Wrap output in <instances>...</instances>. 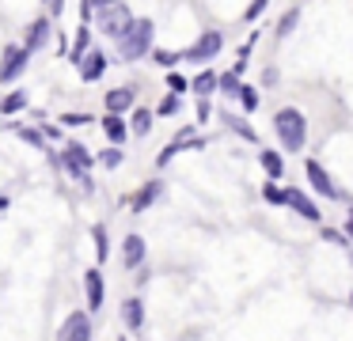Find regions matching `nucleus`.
<instances>
[{
    "instance_id": "1",
    "label": "nucleus",
    "mask_w": 353,
    "mask_h": 341,
    "mask_svg": "<svg viewBox=\"0 0 353 341\" xmlns=\"http://www.w3.org/2000/svg\"><path fill=\"white\" fill-rule=\"evenodd\" d=\"M274 133L281 141L285 152H304V141H307V121L296 106H281L274 114Z\"/></svg>"
},
{
    "instance_id": "2",
    "label": "nucleus",
    "mask_w": 353,
    "mask_h": 341,
    "mask_svg": "<svg viewBox=\"0 0 353 341\" xmlns=\"http://www.w3.org/2000/svg\"><path fill=\"white\" fill-rule=\"evenodd\" d=\"M152 38H156V23L152 19H133L130 30L122 38H114L118 57L122 61H141L145 53H152Z\"/></svg>"
},
{
    "instance_id": "3",
    "label": "nucleus",
    "mask_w": 353,
    "mask_h": 341,
    "mask_svg": "<svg viewBox=\"0 0 353 341\" xmlns=\"http://www.w3.org/2000/svg\"><path fill=\"white\" fill-rule=\"evenodd\" d=\"M133 19H137V15L130 12V4H125V0H107V4L95 8V23H99V30L107 38H122L125 30H130Z\"/></svg>"
},
{
    "instance_id": "4",
    "label": "nucleus",
    "mask_w": 353,
    "mask_h": 341,
    "mask_svg": "<svg viewBox=\"0 0 353 341\" xmlns=\"http://www.w3.org/2000/svg\"><path fill=\"white\" fill-rule=\"evenodd\" d=\"M221 50H224V34H221V30H201V34L183 50V61H190V65H205V61L221 57Z\"/></svg>"
},
{
    "instance_id": "5",
    "label": "nucleus",
    "mask_w": 353,
    "mask_h": 341,
    "mask_svg": "<svg viewBox=\"0 0 353 341\" xmlns=\"http://www.w3.org/2000/svg\"><path fill=\"white\" fill-rule=\"evenodd\" d=\"M304 174H307V182H312V189H315L319 197H327V201H345V194L334 186V178L323 171L319 159H304Z\"/></svg>"
},
{
    "instance_id": "6",
    "label": "nucleus",
    "mask_w": 353,
    "mask_h": 341,
    "mask_svg": "<svg viewBox=\"0 0 353 341\" xmlns=\"http://www.w3.org/2000/svg\"><path fill=\"white\" fill-rule=\"evenodd\" d=\"M92 163H95V156H92V152H88L80 141H69V144H65V152H61V167H65V171H69L77 182L84 178L88 171H92Z\"/></svg>"
},
{
    "instance_id": "7",
    "label": "nucleus",
    "mask_w": 353,
    "mask_h": 341,
    "mask_svg": "<svg viewBox=\"0 0 353 341\" xmlns=\"http://www.w3.org/2000/svg\"><path fill=\"white\" fill-rule=\"evenodd\" d=\"M95 326H92V311H72L57 330V341H92Z\"/></svg>"
},
{
    "instance_id": "8",
    "label": "nucleus",
    "mask_w": 353,
    "mask_h": 341,
    "mask_svg": "<svg viewBox=\"0 0 353 341\" xmlns=\"http://www.w3.org/2000/svg\"><path fill=\"white\" fill-rule=\"evenodd\" d=\"M27 57H31L27 45H8V50H4V61H0V83L16 80V76L27 68Z\"/></svg>"
},
{
    "instance_id": "9",
    "label": "nucleus",
    "mask_w": 353,
    "mask_h": 341,
    "mask_svg": "<svg viewBox=\"0 0 353 341\" xmlns=\"http://www.w3.org/2000/svg\"><path fill=\"white\" fill-rule=\"evenodd\" d=\"M285 205H289L296 216H304V220H312V224H319L323 220V212H319V205L312 201V197L304 194V189H296V186H289L285 189Z\"/></svg>"
},
{
    "instance_id": "10",
    "label": "nucleus",
    "mask_w": 353,
    "mask_h": 341,
    "mask_svg": "<svg viewBox=\"0 0 353 341\" xmlns=\"http://www.w3.org/2000/svg\"><path fill=\"white\" fill-rule=\"evenodd\" d=\"M84 296H88V311H103V300H107V285H103V273L99 269H88L84 273Z\"/></svg>"
},
{
    "instance_id": "11",
    "label": "nucleus",
    "mask_w": 353,
    "mask_h": 341,
    "mask_svg": "<svg viewBox=\"0 0 353 341\" xmlns=\"http://www.w3.org/2000/svg\"><path fill=\"white\" fill-rule=\"evenodd\" d=\"M107 53L103 50H88V57L80 61V80L84 83H95V80H103V72H107Z\"/></svg>"
},
{
    "instance_id": "12",
    "label": "nucleus",
    "mask_w": 353,
    "mask_h": 341,
    "mask_svg": "<svg viewBox=\"0 0 353 341\" xmlns=\"http://www.w3.org/2000/svg\"><path fill=\"white\" fill-rule=\"evenodd\" d=\"M145 239H141V235H125L122 239V265L125 269H141V265H145Z\"/></svg>"
},
{
    "instance_id": "13",
    "label": "nucleus",
    "mask_w": 353,
    "mask_h": 341,
    "mask_svg": "<svg viewBox=\"0 0 353 341\" xmlns=\"http://www.w3.org/2000/svg\"><path fill=\"white\" fill-rule=\"evenodd\" d=\"M160 194H163V182L160 178H152V182H145V186L137 189V194H133V201H130V209L133 212H145L148 205H156L160 201Z\"/></svg>"
},
{
    "instance_id": "14",
    "label": "nucleus",
    "mask_w": 353,
    "mask_h": 341,
    "mask_svg": "<svg viewBox=\"0 0 353 341\" xmlns=\"http://www.w3.org/2000/svg\"><path fill=\"white\" fill-rule=\"evenodd\" d=\"M137 91L133 87H114L107 91V114H125V110H137Z\"/></svg>"
},
{
    "instance_id": "15",
    "label": "nucleus",
    "mask_w": 353,
    "mask_h": 341,
    "mask_svg": "<svg viewBox=\"0 0 353 341\" xmlns=\"http://www.w3.org/2000/svg\"><path fill=\"white\" fill-rule=\"evenodd\" d=\"M50 34H54V23H50V19H34L31 27H27V38H23V45L34 53V50H42V45L50 42Z\"/></svg>"
},
{
    "instance_id": "16",
    "label": "nucleus",
    "mask_w": 353,
    "mask_h": 341,
    "mask_svg": "<svg viewBox=\"0 0 353 341\" xmlns=\"http://www.w3.org/2000/svg\"><path fill=\"white\" fill-rule=\"evenodd\" d=\"M103 133H107V141H110V144H125L133 129L125 125L122 114H107V118H103Z\"/></svg>"
},
{
    "instance_id": "17",
    "label": "nucleus",
    "mask_w": 353,
    "mask_h": 341,
    "mask_svg": "<svg viewBox=\"0 0 353 341\" xmlns=\"http://www.w3.org/2000/svg\"><path fill=\"white\" fill-rule=\"evenodd\" d=\"M216 87H221V72H213V68H201V72L190 80V91H194L198 99H209Z\"/></svg>"
},
{
    "instance_id": "18",
    "label": "nucleus",
    "mask_w": 353,
    "mask_h": 341,
    "mask_svg": "<svg viewBox=\"0 0 353 341\" xmlns=\"http://www.w3.org/2000/svg\"><path fill=\"white\" fill-rule=\"evenodd\" d=\"M259 163H262V171L270 174V178H285V159H281V152H274V148H259Z\"/></svg>"
},
{
    "instance_id": "19",
    "label": "nucleus",
    "mask_w": 353,
    "mask_h": 341,
    "mask_svg": "<svg viewBox=\"0 0 353 341\" xmlns=\"http://www.w3.org/2000/svg\"><path fill=\"white\" fill-rule=\"evenodd\" d=\"M122 322L130 326V330H141V326H145V303H141L137 296H130V300L122 303Z\"/></svg>"
},
{
    "instance_id": "20",
    "label": "nucleus",
    "mask_w": 353,
    "mask_h": 341,
    "mask_svg": "<svg viewBox=\"0 0 353 341\" xmlns=\"http://www.w3.org/2000/svg\"><path fill=\"white\" fill-rule=\"evenodd\" d=\"M88 50H92V27H88V23H80V30H77V42H72V50H69V61L80 68V61L88 57Z\"/></svg>"
},
{
    "instance_id": "21",
    "label": "nucleus",
    "mask_w": 353,
    "mask_h": 341,
    "mask_svg": "<svg viewBox=\"0 0 353 341\" xmlns=\"http://www.w3.org/2000/svg\"><path fill=\"white\" fill-rule=\"evenodd\" d=\"M221 121H224V125L232 129V133H239V136H243V141L259 144V133H254V125H247V121L239 118V114H221Z\"/></svg>"
},
{
    "instance_id": "22",
    "label": "nucleus",
    "mask_w": 353,
    "mask_h": 341,
    "mask_svg": "<svg viewBox=\"0 0 353 341\" xmlns=\"http://www.w3.org/2000/svg\"><path fill=\"white\" fill-rule=\"evenodd\" d=\"M152 118H156L152 110H145V106H137V110H133V118H130V129H133L137 136H148V133H152Z\"/></svg>"
},
{
    "instance_id": "23",
    "label": "nucleus",
    "mask_w": 353,
    "mask_h": 341,
    "mask_svg": "<svg viewBox=\"0 0 353 341\" xmlns=\"http://www.w3.org/2000/svg\"><path fill=\"white\" fill-rule=\"evenodd\" d=\"M27 110V91H12V95L0 99V114H19Z\"/></svg>"
},
{
    "instance_id": "24",
    "label": "nucleus",
    "mask_w": 353,
    "mask_h": 341,
    "mask_svg": "<svg viewBox=\"0 0 353 341\" xmlns=\"http://www.w3.org/2000/svg\"><path fill=\"white\" fill-rule=\"evenodd\" d=\"M236 99H239V106H243L247 114H254V110H259V103H262V99H259V87H251V83H243Z\"/></svg>"
},
{
    "instance_id": "25",
    "label": "nucleus",
    "mask_w": 353,
    "mask_h": 341,
    "mask_svg": "<svg viewBox=\"0 0 353 341\" xmlns=\"http://www.w3.org/2000/svg\"><path fill=\"white\" fill-rule=\"evenodd\" d=\"M92 239H95V258H99V262H107V258H110L107 227H103V224H95V227H92Z\"/></svg>"
},
{
    "instance_id": "26",
    "label": "nucleus",
    "mask_w": 353,
    "mask_h": 341,
    "mask_svg": "<svg viewBox=\"0 0 353 341\" xmlns=\"http://www.w3.org/2000/svg\"><path fill=\"white\" fill-rule=\"evenodd\" d=\"M152 61H156L160 68H168V72H171V68L183 61V53H175V50H152Z\"/></svg>"
},
{
    "instance_id": "27",
    "label": "nucleus",
    "mask_w": 353,
    "mask_h": 341,
    "mask_svg": "<svg viewBox=\"0 0 353 341\" xmlns=\"http://www.w3.org/2000/svg\"><path fill=\"white\" fill-rule=\"evenodd\" d=\"M239 87H243V83H239V72H221V87H216V91H221V95H239Z\"/></svg>"
},
{
    "instance_id": "28",
    "label": "nucleus",
    "mask_w": 353,
    "mask_h": 341,
    "mask_svg": "<svg viewBox=\"0 0 353 341\" xmlns=\"http://www.w3.org/2000/svg\"><path fill=\"white\" fill-rule=\"evenodd\" d=\"M122 159H125V156H122V144H110V148H107V152H103V156H99V163L114 171V167H122Z\"/></svg>"
},
{
    "instance_id": "29",
    "label": "nucleus",
    "mask_w": 353,
    "mask_h": 341,
    "mask_svg": "<svg viewBox=\"0 0 353 341\" xmlns=\"http://www.w3.org/2000/svg\"><path fill=\"white\" fill-rule=\"evenodd\" d=\"M300 23V8H289V12L277 19V34H292V27Z\"/></svg>"
},
{
    "instance_id": "30",
    "label": "nucleus",
    "mask_w": 353,
    "mask_h": 341,
    "mask_svg": "<svg viewBox=\"0 0 353 341\" xmlns=\"http://www.w3.org/2000/svg\"><path fill=\"white\" fill-rule=\"evenodd\" d=\"M16 133L23 136L27 144H34V148H46V133H42V129H23V125H16Z\"/></svg>"
},
{
    "instance_id": "31",
    "label": "nucleus",
    "mask_w": 353,
    "mask_h": 341,
    "mask_svg": "<svg viewBox=\"0 0 353 341\" xmlns=\"http://www.w3.org/2000/svg\"><path fill=\"white\" fill-rule=\"evenodd\" d=\"M262 197H266L270 205H285V189L277 186V182H266V186H262Z\"/></svg>"
},
{
    "instance_id": "32",
    "label": "nucleus",
    "mask_w": 353,
    "mask_h": 341,
    "mask_svg": "<svg viewBox=\"0 0 353 341\" xmlns=\"http://www.w3.org/2000/svg\"><path fill=\"white\" fill-rule=\"evenodd\" d=\"M61 125H69V129H77V125H88V121H92V114H77V110H69V114H61Z\"/></svg>"
},
{
    "instance_id": "33",
    "label": "nucleus",
    "mask_w": 353,
    "mask_h": 341,
    "mask_svg": "<svg viewBox=\"0 0 353 341\" xmlns=\"http://www.w3.org/2000/svg\"><path fill=\"white\" fill-rule=\"evenodd\" d=\"M168 87H171V95H183V91H190V80L179 72H168Z\"/></svg>"
},
{
    "instance_id": "34",
    "label": "nucleus",
    "mask_w": 353,
    "mask_h": 341,
    "mask_svg": "<svg viewBox=\"0 0 353 341\" xmlns=\"http://www.w3.org/2000/svg\"><path fill=\"white\" fill-rule=\"evenodd\" d=\"M179 152H183V144H179V141H171V144H168V148H163V152H160V156H156V167H168V163H171V159H175V156H179Z\"/></svg>"
},
{
    "instance_id": "35",
    "label": "nucleus",
    "mask_w": 353,
    "mask_h": 341,
    "mask_svg": "<svg viewBox=\"0 0 353 341\" xmlns=\"http://www.w3.org/2000/svg\"><path fill=\"white\" fill-rule=\"evenodd\" d=\"M156 114H160V118H171V114H179V95H168L160 106H156Z\"/></svg>"
},
{
    "instance_id": "36",
    "label": "nucleus",
    "mask_w": 353,
    "mask_h": 341,
    "mask_svg": "<svg viewBox=\"0 0 353 341\" xmlns=\"http://www.w3.org/2000/svg\"><path fill=\"white\" fill-rule=\"evenodd\" d=\"M266 4H270V0H251V8H247V15H243V19H247V23H254L262 12H266Z\"/></svg>"
},
{
    "instance_id": "37",
    "label": "nucleus",
    "mask_w": 353,
    "mask_h": 341,
    "mask_svg": "<svg viewBox=\"0 0 353 341\" xmlns=\"http://www.w3.org/2000/svg\"><path fill=\"white\" fill-rule=\"evenodd\" d=\"M323 239H327V242H345L350 235H345V231H338V227H323Z\"/></svg>"
},
{
    "instance_id": "38",
    "label": "nucleus",
    "mask_w": 353,
    "mask_h": 341,
    "mask_svg": "<svg viewBox=\"0 0 353 341\" xmlns=\"http://www.w3.org/2000/svg\"><path fill=\"white\" fill-rule=\"evenodd\" d=\"M213 118V103L209 99H198V121H209Z\"/></svg>"
},
{
    "instance_id": "39",
    "label": "nucleus",
    "mask_w": 353,
    "mask_h": 341,
    "mask_svg": "<svg viewBox=\"0 0 353 341\" xmlns=\"http://www.w3.org/2000/svg\"><path fill=\"white\" fill-rule=\"evenodd\" d=\"M42 133H46V141H57V136H61V129L50 125V121H42Z\"/></svg>"
},
{
    "instance_id": "40",
    "label": "nucleus",
    "mask_w": 353,
    "mask_h": 341,
    "mask_svg": "<svg viewBox=\"0 0 353 341\" xmlns=\"http://www.w3.org/2000/svg\"><path fill=\"white\" fill-rule=\"evenodd\" d=\"M50 8H54V15H61V8H65V0H50Z\"/></svg>"
},
{
    "instance_id": "41",
    "label": "nucleus",
    "mask_w": 353,
    "mask_h": 341,
    "mask_svg": "<svg viewBox=\"0 0 353 341\" xmlns=\"http://www.w3.org/2000/svg\"><path fill=\"white\" fill-rule=\"evenodd\" d=\"M342 231H345V235H350V239H353V220H345V227H342Z\"/></svg>"
},
{
    "instance_id": "42",
    "label": "nucleus",
    "mask_w": 353,
    "mask_h": 341,
    "mask_svg": "<svg viewBox=\"0 0 353 341\" xmlns=\"http://www.w3.org/2000/svg\"><path fill=\"white\" fill-rule=\"evenodd\" d=\"M8 205H12V201H8V197H4V194H0V212L8 209Z\"/></svg>"
},
{
    "instance_id": "43",
    "label": "nucleus",
    "mask_w": 353,
    "mask_h": 341,
    "mask_svg": "<svg viewBox=\"0 0 353 341\" xmlns=\"http://www.w3.org/2000/svg\"><path fill=\"white\" fill-rule=\"evenodd\" d=\"M92 4H95V8H99V4H107V0H92Z\"/></svg>"
},
{
    "instance_id": "44",
    "label": "nucleus",
    "mask_w": 353,
    "mask_h": 341,
    "mask_svg": "<svg viewBox=\"0 0 353 341\" xmlns=\"http://www.w3.org/2000/svg\"><path fill=\"white\" fill-rule=\"evenodd\" d=\"M350 220H353V209H350Z\"/></svg>"
},
{
    "instance_id": "45",
    "label": "nucleus",
    "mask_w": 353,
    "mask_h": 341,
    "mask_svg": "<svg viewBox=\"0 0 353 341\" xmlns=\"http://www.w3.org/2000/svg\"><path fill=\"white\" fill-rule=\"evenodd\" d=\"M118 341H125V338H118Z\"/></svg>"
}]
</instances>
